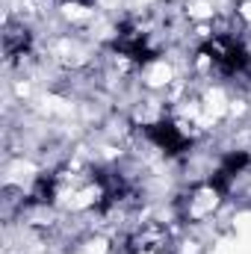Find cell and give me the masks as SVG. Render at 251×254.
<instances>
[{
  "mask_svg": "<svg viewBox=\"0 0 251 254\" xmlns=\"http://www.w3.org/2000/svg\"><path fill=\"white\" fill-rule=\"evenodd\" d=\"M204 54H210V60L216 63V68L222 74H240L246 65H249V54L240 42L228 39V36H219L213 42L204 45Z\"/></svg>",
  "mask_w": 251,
  "mask_h": 254,
  "instance_id": "1",
  "label": "cell"
},
{
  "mask_svg": "<svg viewBox=\"0 0 251 254\" xmlns=\"http://www.w3.org/2000/svg\"><path fill=\"white\" fill-rule=\"evenodd\" d=\"M148 136H151L166 154H184V151L189 148V139L184 136V133H178V127H172V125L148 127Z\"/></svg>",
  "mask_w": 251,
  "mask_h": 254,
  "instance_id": "2",
  "label": "cell"
}]
</instances>
